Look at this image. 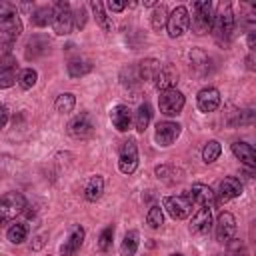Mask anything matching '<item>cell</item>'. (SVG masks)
Segmentation results:
<instances>
[{
  "mask_svg": "<svg viewBox=\"0 0 256 256\" xmlns=\"http://www.w3.org/2000/svg\"><path fill=\"white\" fill-rule=\"evenodd\" d=\"M30 20H32V24L38 26V28L52 24V8H50V6H40V8H36V10L32 12Z\"/></svg>",
  "mask_w": 256,
  "mask_h": 256,
  "instance_id": "4316f807",
  "label": "cell"
},
{
  "mask_svg": "<svg viewBox=\"0 0 256 256\" xmlns=\"http://www.w3.org/2000/svg\"><path fill=\"white\" fill-rule=\"evenodd\" d=\"M6 122H8V108L0 104V130L6 126Z\"/></svg>",
  "mask_w": 256,
  "mask_h": 256,
  "instance_id": "60d3db41",
  "label": "cell"
},
{
  "mask_svg": "<svg viewBox=\"0 0 256 256\" xmlns=\"http://www.w3.org/2000/svg\"><path fill=\"white\" fill-rule=\"evenodd\" d=\"M190 26L196 34H206L210 30V26H212V2L210 0L194 2L192 16H190Z\"/></svg>",
  "mask_w": 256,
  "mask_h": 256,
  "instance_id": "3957f363",
  "label": "cell"
},
{
  "mask_svg": "<svg viewBox=\"0 0 256 256\" xmlns=\"http://www.w3.org/2000/svg\"><path fill=\"white\" fill-rule=\"evenodd\" d=\"M212 228V212L210 208H198L192 216V222H190V232L192 234H208Z\"/></svg>",
  "mask_w": 256,
  "mask_h": 256,
  "instance_id": "9a60e30c",
  "label": "cell"
},
{
  "mask_svg": "<svg viewBox=\"0 0 256 256\" xmlns=\"http://www.w3.org/2000/svg\"><path fill=\"white\" fill-rule=\"evenodd\" d=\"M36 80H38V74H36V70H32V68L20 70V74H18V78H16V82H18V86H20L22 90H30V88L36 84Z\"/></svg>",
  "mask_w": 256,
  "mask_h": 256,
  "instance_id": "4dcf8cb0",
  "label": "cell"
},
{
  "mask_svg": "<svg viewBox=\"0 0 256 256\" xmlns=\"http://www.w3.org/2000/svg\"><path fill=\"white\" fill-rule=\"evenodd\" d=\"M162 206L174 220H182L192 212V202L188 196H166L162 200Z\"/></svg>",
  "mask_w": 256,
  "mask_h": 256,
  "instance_id": "9c48e42d",
  "label": "cell"
},
{
  "mask_svg": "<svg viewBox=\"0 0 256 256\" xmlns=\"http://www.w3.org/2000/svg\"><path fill=\"white\" fill-rule=\"evenodd\" d=\"M106 6H108V10H110V12H122V10L126 8V2H116V0H110Z\"/></svg>",
  "mask_w": 256,
  "mask_h": 256,
  "instance_id": "ab89813d",
  "label": "cell"
},
{
  "mask_svg": "<svg viewBox=\"0 0 256 256\" xmlns=\"http://www.w3.org/2000/svg\"><path fill=\"white\" fill-rule=\"evenodd\" d=\"M26 208V200L20 192H8L0 198V224L14 220Z\"/></svg>",
  "mask_w": 256,
  "mask_h": 256,
  "instance_id": "5b68a950",
  "label": "cell"
},
{
  "mask_svg": "<svg viewBox=\"0 0 256 256\" xmlns=\"http://www.w3.org/2000/svg\"><path fill=\"white\" fill-rule=\"evenodd\" d=\"M136 250H138V232L130 230V232H126V236L120 244V254L122 256H134Z\"/></svg>",
  "mask_w": 256,
  "mask_h": 256,
  "instance_id": "484cf974",
  "label": "cell"
},
{
  "mask_svg": "<svg viewBox=\"0 0 256 256\" xmlns=\"http://www.w3.org/2000/svg\"><path fill=\"white\" fill-rule=\"evenodd\" d=\"M92 70V64H90V60H86V58H72L70 62H68V74L72 76V78H80V76H84V74H88Z\"/></svg>",
  "mask_w": 256,
  "mask_h": 256,
  "instance_id": "cb8c5ba5",
  "label": "cell"
},
{
  "mask_svg": "<svg viewBox=\"0 0 256 256\" xmlns=\"http://www.w3.org/2000/svg\"><path fill=\"white\" fill-rule=\"evenodd\" d=\"M212 34L220 44H228L230 36L234 32V12L230 4H224L218 8V12L212 16Z\"/></svg>",
  "mask_w": 256,
  "mask_h": 256,
  "instance_id": "6da1fadb",
  "label": "cell"
},
{
  "mask_svg": "<svg viewBox=\"0 0 256 256\" xmlns=\"http://www.w3.org/2000/svg\"><path fill=\"white\" fill-rule=\"evenodd\" d=\"M158 68H160V62H158V60H154V58H148V60H142V62L138 64V72H140V80H152V78L156 76V72H158Z\"/></svg>",
  "mask_w": 256,
  "mask_h": 256,
  "instance_id": "83f0119b",
  "label": "cell"
},
{
  "mask_svg": "<svg viewBox=\"0 0 256 256\" xmlns=\"http://www.w3.org/2000/svg\"><path fill=\"white\" fill-rule=\"evenodd\" d=\"M232 152H234V156L242 162V164H246L248 168H254L256 166V152H254V148L248 144V142H234L232 144Z\"/></svg>",
  "mask_w": 256,
  "mask_h": 256,
  "instance_id": "7402d4cb",
  "label": "cell"
},
{
  "mask_svg": "<svg viewBox=\"0 0 256 256\" xmlns=\"http://www.w3.org/2000/svg\"><path fill=\"white\" fill-rule=\"evenodd\" d=\"M72 14H74V26L76 28H84V24H86V8L78 6L76 10H72Z\"/></svg>",
  "mask_w": 256,
  "mask_h": 256,
  "instance_id": "74e56055",
  "label": "cell"
},
{
  "mask_svg": "<svg viewBox=\"0 0 256 256\" xmlns=\"http://www.w3.org/2000/svg\"><path fill=\"white\" fill-rule=\"evenodd\" d=\"M188 198H190V202L198 204L200 208H210L212 204H216L214 192H212V188L206 186V184H194L192 190H190V194H188Z\"/></svg>",
  "mask_w": 256,
  "mask_h": 256,
  "instance_id": "e0dca14e",
  "label": "cell"
},
{
  "mask_svg": "<svg viewBox=\"0 0 256 256\" xmlns=\"http://www.w3.org/2000/svg\"><path fill=\"white\" fill-rule=\"evenodd\" d=\"M150 120H152V106L148 104V102H144V104H140L138 106V110H136V130L138 132H144L146 128H148V124H150Z\"/></svg>",
  "mask_w": 256,
  "mask_h": 256,
  "instance_id": "d4e9b609",
  "label": "cell"
},
{
  "mask_svg": "<svg viewBox=\"0 0 256 256\" xmlns=\"http://www.w3.org/2000/svg\"><path fill=\"white\" fill-rule=\"evenodd\" d=\"M236 234V220L230 212H222L216 218V240L222 244H228L234 240Z\"/></svg>",
  "mask_w": 256,
  "mask_h": 256,
  "instance_id": "8fae6325",
  "label": "cell"
},
{
  "mask_svg": "<svg viewBox=\"0 0 256 256\" xmlns=\"http://www.w3.org/2000/svg\"><path fill=\"white\" fill-rule=\"evenodd\" d=\"M110 120H112V124H114V128H116V130L126 132V130L130 128V122H132L130 108H128V106H124V104L114 106V108H112V112H110Z\"/></svg>",
  "mask_w": 256,
  "mask_h": 256,
  "instance_id": "ffe728a7",
  "label": "cell"
},
{
  "mask_svg": "<svg viewBox=\"0 0 256 256\" xmlns=\"http://www.w3.org/2000/svg\"><path fill=\"white\" fill-rule=\"evenodd\" d=\"M48 48H50V40H48L46 36L36 34V36H32V38L28 40V44H26V58H28V60H34V58L46 54Z\"/></svg>",
  "mask_w": 256,
  "mask_h": 256,
  "instance_id": "44dd1931",
  "label": "cell"
},
{
  "mask_svg": "<svg viewBox=\"0 0 256 256\" xmlns=\"http://www.w3.org/2000/svg\"><path fill=\"white\" fill-rule=\"evenodd\" d=\"M196 104H198L200 112H214L220 106V92L212 86L202 88L196 96Z\"/></svg>",
  "mask_w": 256,
  "mask_h": 256,
  "instance_id": "5bb4252c",
  "label": "cell"
},
{
  "mask_svg": "<svg viewBox=\"0 0 256 256\" xmlns=\"http://www.w3.org/2000/svg\"><path fill=\"white\" fill-rule=\"evenodd\" d=\"M104 194V178L102 176H92L84 188V198L88 202H96L100 200V196Z\"/></svg>",
  "mask_w": 256,
  "mask_h": 256,
  "instance_id": "603a6c76",
  "label": "cell"
},
{
  "mask_svg": "<svg viewBox=\"0 0 256 256\" xmlns=\"http://www.w3.org/2000/svg\"><path fill=\"white\" fill-rule=\"evenodd\" d=\"M54 106H56V112H60V114H68V112L74 110V106H76V98H74V94L64 92V94H60V96L56 98Z\"/></svg>",
  "mask_w": 256,
  "mask_h": 256,
  "instance_id": "f1b7e54d",
  "label": "cell"
},
{
  "mask_svg": "<svg viewBox=\"0 0 256 256\" xmlns=\"http://www.w3.org/2000/svg\"><path fill=\"white\" fill-rule=\"evenodd\" d=\"M144 6H158V4H156L154 0H146V2H144Z\"/></svg>",
  "mask_w": 256,
  "mask_h": 256,
  "instance_id": "7bdbcfd3",
  "label": "cell"
},
{
  "mask_svg": "<svg viewBox=\"0 0 256 256\" xmlns=\"http://www.w3.org/2000/svg\"><path fill=\"white\" fill-rule=\"evenodd\" d=\"M170 256H182V254H170Z\"/></svg>",
  "mask_w": 256,
  "mask_h": 256,
  "instance_id": "ee69618b",
  "label": "cell"
},
{
  "mask_svg": "<svg viewBox=\"0 0 256 256\" xmlns=\"http://www.w3.org/2000/svg\"><path fill=\"white\" fill-rule=\"evenodd\" d=\"M254 38H256L254 32H248V46H250V50L254 48Z\"/></svg>",
  "mask_w": 256,
  "mask_h": 256,
  "instance_id": "b9f144b4",
  "label": "cell"
},
{
  "mask_svg": "<svg viewBox=\"0 0 256 256\" xmlns=\"http://www.w3.org/2000/svg\"><path fill=\"white\" fill-rule=\"evenodd\" d=\"M242 194V182L238 180V178H234V176H228V178H224L222 182H220V188H218V200L216 202H228V200H232V198H236V196H240Z\"/></svg>",
  "mask_w": 256,
  "mask_h": 256,
  "instance_id": "2e32d148",
  "label": "cell"
},
{
  "mask_svg": "<svg viewBox=\"0 0 256 256\" xmlns=\"http://www.w3.org/2000/svg\"><path fill=\"white\" fill-rule=\"evenodd\" d=\"M166 20H168V12H166V6L164 4H158L152 12V28L154 30H162L166 26Z\"/></svg>",
  "mask_w": 256,
  "mask_h": 256,
  "instance_id": "e575fe53",
  "label": "cell"
},
{
  "mask_svg": "<svg viewBox=\"0 0 256 256\" xmlns=\"http://www.w3.org/2000/svg\"><path fill=\"white\" fill-rule=\"evenodd\" d=\"M52 28L58 36H66L74 28V14L68 2H56L52 8Z\"/></svg>",
  "mask_w": 256,
  "mask_h": 256,
  "instance_id": "277c9868",
  "label": "cell"
},
{
  "mask_svg": "<svg viewBox=\"0 0 256 256\" xmlns=\"http://www.w3.org/2000/svg\"><path fill=\"white\" fill-rule=\"evenodd\" d=\"M158 106H160V112L164 116H176L184 108V94L180 90H176V88L164 90L158 96Z\"/></svg>",
  "mask_w": 256,
  "mask_h": 256,
  "instance_id": "8992f818",
  "label": "cell"
},
{
  "mask_svg": "<svg viewBox=\"0 0 256 256\" xmlns=\"http://www.w3.org/2000/svg\"><path fill=\"white\" fill-rule=\"evenodd\" d=\"M190 26V16H188V8L186 6H176L168 20H166V30H168V36L170 38H178L182 36Z\"/></svg>",
  "mask_w": 256,
  "mask_h": 256,
  "instance_id": "52a82bcc",
  "label": "cell"
},
{
  "mask_svg": "<svg viewBox=\"0 0 256 256\" xmlns=\"http://www.w3.org/2000/svg\"><path fill=\"white\" fill-rule=\"evenodd\" d=\"M230 244V248H228V256H248L246 254V248H244V244L240 242V240H236V242H228Z\"/></svg>",
  "mask_w": 256,
  "mask_h": 256,
  "instance_id": "f35d334b",
  "label": "cell"
},
{
  "mask_svg": "<svg viewBox=\"0 0 256 256\" xmlns=\"http://www.w3.org/2000/svg\"><path fill=\"white\" fill-rule=\"evenodd\" d=\"M6 236H8V240L12 242V244H22L24 240H26V236H28V228L24 226V224H12L10 228H8V232H6Z\"/></svg>",
  "mask_w": 256,
  "mask_h": 256,
  "instance_id": "836d02e7",
  "label": "cell"
},
{
  "mask_svg": "<svg viewBox=\"0 0 256 256\" xmlns=\"http://www.w3.org/2000/svg\"><path fill=\"white\" fill-rule=\"evenodd\" d=\"M82 242H84V228H82V226H72L68 238H66L64 244L60 246V254H62V256H74V254L80 250Z\"/></svg>",
  "mask_w": 256,
  "mask_h": 256,
  "instance_id": "ac0fdd59",
  "label": "cell"
},
{
  "mask_svg": "<svg viewBox=\"0 0 256 256\" xmlns=\"http://www.w3.org/2000/svg\"><path fill=\"white\" fill-rule=\"evenodd\" d=\"M90 6H92V10H94V14H96V22L102 26V30L110 32V30H112V22H110V18H108L106 12H104V4L98 2V0H94Z\"/></svg>",
  "mask_w": 256,
  "mask_h": 256,
  "instance_id": "1f68e13d",
  "label": "cell"
},
{
  "mask_svg": "<svg viewBox=\"0 0 256 256\" xmlns=\"http://www.w3.org/2000/svg\"><path fill=\"white\" fill-rule=\"evenodd\" d=\"M118 168L124 174H132L138 168V148L134 140H126L118 154Z\"/></svg>",
  "mask_w": 256,
  "mask_h": 256,
  "instance_id": "ba28073f",
  "label": "cell"
},
{
  "mask_svg": "<svg viewBox=\"0 0 256 256\" xmlns=\"http://www.w3.org/2000/svg\"><path fill=\"white\" fill-rule=\"evenodd\" d=\"M112 236H114V228H112V226H108V228H104V230L100 232V236H98V248H100L102 252H106V250L112 246Z\"/></svg>",
  "mask_w": 256,
  "mask_h": 256,
  "instance_id": "8d00e7d4",
  "label": "cell"
},
{
  "mask_svg": "<svg viewBox=\"0 0 256 256\" xmlns=\"http://www.w3.org/2000/svg\"><path fill=\"white\" fill-rule=\"evenodd\" d=\"M16 82V60L12 56L0 58V88H10Z\"/></svg>",
  "mask_w": 256,
  "mask_h": 256,
  "instance_id": "d6986e66",
  "label": "cell"
},
{
  "mask_svg": "<svg viewBox=\"0 0 256 256\" xmlns=\"http://www.w3.org/2000/svg\"><path fill=\"white\" fill-rule=\"evenodd\" d=\"M180 130H182V126H180L178 122H170V120L158 122V124H156L154 138H156V142H158L160 146H170V144L180 136Z\"/></svg>",
  "mask_w": 256,
  "mask_h": 256,
  "instance_id": "7c38bea8",
  "label": "cell"
},
{
  "mask_svg": "<svg viewBox=\"0 0 256 256\" xmlns=\"http://www.w3.org/2000/svg\"><path fill=\"white\" fill-rule=\"evenodd\" d=\"M190 62H192V66H194L200 74H206V72H208L210 58H208L206 52H202V50H194V52H190Z\"/></svg>",
  "mask_w": 256,
  "mask_h": 256,
  "instance_id": "f546056e",
  "label": "cell"
},
{
  "mask_svg": "<svg viewBox=\"0 0 256 256\" xmlns=\"http://www.w3.org/2000/svg\"><path fill=\"white\" fill-rule=\"evenodd\" d=\"M92 132H94V122H92V118H90L88 112H82V114L74 116L70 120V124H68V134L72 138L84 140V138L92 136Z\"/></svg>",
  "mask_w": 256,
  "mask_h": 256,
  "instance_id": "30bf717a",
  "label": "cell"
},
{
  "mask_svg": "<svg viewBox=\"0 0 256 256\" xmlns=\"http://www.w3.org/2000/svg\"><path fill=\"white\" fill-rule=\"evenodd\" d=\"M152 80H154V86L158 90H162V92L170 90V88H176V84H178V70L172 64H164V66L158 68V72H156V76Z\"/></svg>",
  "mask_w": 256,
  "mask_h": 256,
  "instance_id": "4fadbf2b",
  "label": "cell"
},
{
  "mask_svg": "<svg viewBox=\"0 0 256 256\" xmlns=\"http://www.w3.org/2000/svg\"><path fill=\"white\" fill-rule=\"evenodd\" d=\"M146 222L150 228H160L162 222H164V216H162V208L160 206H152L148 210V216H146Z\"/></svg>",
  "mask_w": 256,
  "mask_h": 256,
  "instance_id": "d590c367",
  "label": "cell"
},
{
  "mask_svg": "<svg viewBox=\"0 0 256 256\" xmlns=\"http://www.w3.org/2000/svg\"><path fill=\"white\" fill-rule=\"evenodd\" d=\"M22 32V20L18 16V10L14 8V4L0 0V34L6 40H14L18 38Z\"/></svg>",
  "mask_w": 256,
  "mask_h": 256,
  "instance_id": "7a4b0ae2",
  "label": "cell"
},
{
  "mask_svg": "<svg viewBox=\"0 0 256 256\" xmlns=\"http://www.w3.org/2000/svg\"><path fill=\"white\" fill-rule=\"evenodd\" d=\"M220 152H222L220 142L210 140V142H206V146H204V150H202V160H204L206 164H212V162H216V160H218Z\"/></svg>",
  "mask_w": 256,
  "mask_h": 256,
  "instance_id": "d6a6232c",
  "label": "cell"
}]
</instances>
